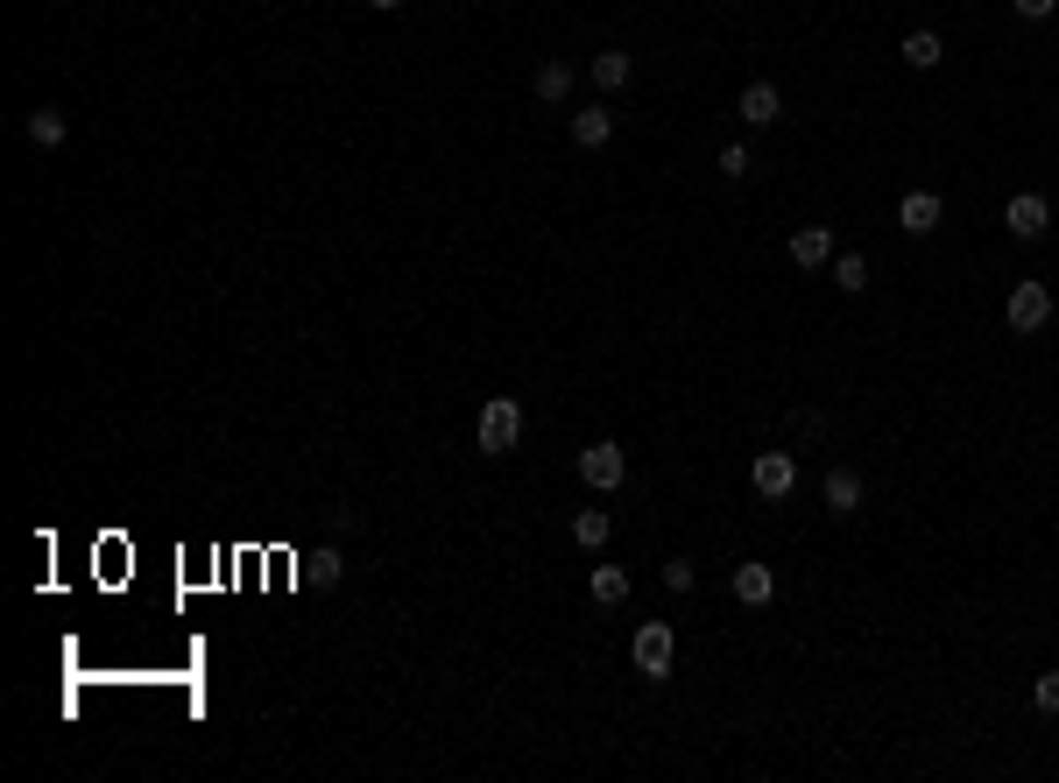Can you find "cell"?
<instances>
[{
	"label": "cell",
	"instance_id": "1",
	"mask_svg": "<svg viewBox=\"0 0 1059 783\" xmlns=\"http://www.w3.org/2000/svg\"><path fill=\"white\" fill-rule=\"evenodd\" d=\"M473 438H481V451H495V459H502V451H516V445H524V402H516V396H488Z\"/></svg>",
	"mask_w": 1059,
	"mask_h": 783
},
{
	"label": "cell",
	"instance_id": "2",
	"mask_svg": "<svg viewBox=\"0 0 1059 783\" xmlns=\"http://www.w3.org/2000/svg\"><path fill=\"white\" fill-rule=\"evenodd\" d=\"M629 656H636V671H643L650 685H664L671 664H678V636H671V622H643L636 642H629Z\"/></svg>",
	"mask_w": 1059,
	"mask_h": 783
},
{
	"label": "cell",
	"instance_id": "3",
	"mask_svg": "<svg viewBox=\"0 0 1059 783\" xmlns=\"http://www.w3.org/2000/svg\"><path fill=\"white\" fill-rule=\"evenodd\" d=\"M579 480H587L593 494H615L622 480H629V451H622L615 438H601V445H587L579 451Z\"/></svg>",
	"mask_w": 1059,
	"mask_h": 783
},
{
	"label": "cell",
	"instance_id": "4",
	"mask_svg": "<svg viewBox=\"0 0 1059 783\" xmlns=\"http://www.w3.org/2000/svg\"><path fill=\"white\" fill-rule=\"evenodd\" d=\"M749 480H756V494H763V502H792V487H798V459H792V451H756Z\"/></svg>",
	"mask_w": 1059,
	"mask_h": 783
},
{
	"label": "cell",
	"instance_id": "5",
	"mask_svg": "<svg viewBox=\"0 0 1059 783\" xmlns=\"http://www.w3.org/2000/svg\"><path fill=\"white\" fill-rule=\"evenodd\" d=\"M1003 318H1010V333H1038V325L1052 318V290L1046 282H1018V290L1003 297Z\"/></svg>",
	"mask_w": 1059,
	"mask_h": 783
},
{
	"label": "cell",
	"instance_id": "6",
	"mask_svg": "<svg viewBox=\"0 0 1059 783\" xmlns=\"http://www.w3.org/2000/svg\"><path fill=\"white\" fill-rule=\"evenodd\" d=\"M735 113L749 120V128H778V120H784V93H778V85H770V79H756V85H742Z\"/></svg>",
	"mask_w": 1059,
	"mask_h": 783
},
{
	"label": "cell",
	"instance_id": "7",
	"mask_svg": "<svg viewBox=\"0 0 1059 783\" xmlns=\"http://www.w3.org/2000/svg\"><path fill=\"white\" fill-rule=\"evenodd\" d=\"M939 219H947V205H939V191H904V205H898V226H904L912 240H926Z\"/></svg>",
	"mask_w": 1059,
	"mask_h": 783
},
{
	"label": "cell",
	"instance_id": "8",
	"mask_svg": "<svg viewBox=\"0 0 1059 783\" xmlns=\"http://www.w3.org/2000/svg\"><path fill=\"white\" fill-rule=\"evenodd\" d=\"M1003 226H1010L1018 240H1038V233L1052 226V213H1046V198H1038V191H1018V198L1003 205Z\"/></svg>",
	"mask_w": 1059,
	"mask_h": 783
},
{
	"label": "cell",
	"instance_id": "9",
	"mask_svg": "<svg viewBox=\"0 0 1059 783\" xmlns=\"http://www.w3.org/2000/svg\"><path fill=\"white\" fill-rule=\"evenodd\" d=\"M819 502H827L833 516H855V508H862V473H855V466H827V487H819Z\"/></svg>",
	"mask_w": 1059,
	"mask_h": 783
},
{
	"label": "cell",
	"instance_id": "10",
	"mask_svg": "<svg viewBox=\"0 0 1059 783\" xmlns=\"http://www.w3.org/2000/svg\"><path fill=\"white\" fill-rule=\"evenodd\" d=\"M735 600L742 607H770V600H778V571L770 565H735Z\"/></svg>",
	"mask_w": 1059,
	"mask_h": 783
},
{
	"label": "cell",
	"instance_id": "11",
	"mask_svg": "<svg viewBox=\"0 0 1059 783\" xmlns=\"http://www.w3.org/2000/svg\"><path fill=\"white\" fill-rule=\"evenodd\" d=\"M573 142L579 148H607V142H615V113H607V107H579L573 113Z\"/></svg>",
	"mask_w": 1059,
	"mask_h": 783
},
{
	"label": "cell",
	"instance_id": "12",
	"mask_svg": "<svg viewBox=\"0 0 1059 783\" xmlns=\"http://www.w3.org/2000/svg\"><path fill=\"white\" fill-rule=\"evenodd\" d=\"M792 262H798V268L833 262V233H827V226H798V233H792Z\"/></svg>",
	"mask_w": 1059,
	"mask_h": 783
},
{
	"label": "cell",
	"instance_id": "13",
	"mask_svg": "<svg viewBox=\"0 0 1059 783\" xmlns=\"http://www.w3.org/2000/svg\"><path fill=\"white\" fill-rule=\"evenodd\" d=\"M573 79H579V71L573 64H558V57H551V64H537V99H544V107H558V99H573Z\"/></svg>",
	"mask_w": 1059,
	"mask_h": 783
},
{
	"label": "cell",
	"instance_id": "14",
	"mask_svg": "<svg viewBox=\"0 0 1059 783\" xmlns=\"http://www.w3.org/2000/svg\"><path fill=\"white\" fill-rule=\"evenodd\" d=\"M607 537H615V516H607V508H579L573 516V544L579 551H601Z\"/></svg>",
	"mask_w": 1059,
	"mask_h": 783
},
{
	"label": "cell",
	"instance_id": "15",
	"mask_svg": "<svg viewBox=\"0 0 1059 783\" xmlns=\"http://www.w3.org/2000/svg\"><path fill=\"white\" fill-rule=\"evenodd\" d=\"M629 50H601V57H593V64H587V79L593 85H601V93H622V85H629Z\"/></svg>",
	"mask_w": 1059,
	"mask_h": 783
},
{
	"label": "cell",
	"instance_id": "16",
	"mask_svg": "<svg viewBox=\"0 0 1059 783\" xmlns=\"http://www.w3.org/2000/svg\"><path fill=\"white\" fill-rule=\"evenodd\" d=\"M22 128H28V142H36V148H64V134H71V120H64V113H57V107H36V113H28V120H22Z\"/></svg>",
	"mask_w": 1059,
	"mask_h": 783
},
{
	"label": "cell",
	"instance_id": "17",
	"mask_svg": "<svg viewBox=\"0 0 1059 783\" xmlns=\"http://www.w3.org/2000/svg\"><path fill=\"white\" fill-rule=\"evenodd\" d=\"M587 593L601 600V607H622V600H629V571H622V565H593Z\"/></svg>",
	"mask_w": 1059,
	"mask_h": 783
},
{
	"label": "cell",
	"instance_id": "18",
	"mask_svg": "<svg viewBox=\"0 0 1059 783\" xmlns=\"http://www.w3.org/2000/svg\"><path fill=\"white\" fill-rule=\"evenodd\" d=\"M939 57H947V43H939L932 28H912V36H904V64H912V71H932Z\"/></svg>",
	"mask_w": 1059,
	"mask_h": 783
},
{
	"label": "cell",
	"instance_id": "19",
	"mask_svg": "<svg viewBox=\"0 0 1059 783\" xmlns=\"http://www.w3.org/2000/svg\"><path fill=\"white\" fill-rule=\"evenodd\" d=\"M833 290L862 297V290H869V262H862V254H833Z\"/></svg>",
	"mask_w": 1059,
	"mask_h": 783
},
{
	"label": "cell",
	"instance_id": "20",
	"mask_svg": "<svg viewBox=\"0 0 1059 783\" xmlns=\"http://www.w3.org/2000/svg\"><path fill=\"white\" fill-rule=\"evenodd\" d=\"M749 170H756L749 142H721V177H749Z\"/></svg>",
	"mask_w": 1059,
	"mask_h": 783
},
{
	"label": "cell",
	"instance_id": "21",
	"mask_svg": "<svg viewBox=\"0 0 1059 783\" xmlns=\"http://www.w3.org/2000/svg\"><path fill=\"white\" fill-rule=\"evenodd\" d=\"M1032 706H1038V713H1059V671H1038L1032 677Z\"/></svg>",
	"mask_w": 1059,
	"mask_h": 783
},
{
	"label": "cell",
	"instance_id": "22",
	"mask_svg": "<svg viewBox=\"0 0 1059 783\" xmlns=\"http://www.w3.org/2000/svg\"><path fill=\"white\" fill-rule=\"evenodd\" d=\"M664 586H671V593H693V586H699L693 558H671V565H664Z\"/></svg>",
	"mask_w": 1059,
	"mask_h": 783
},
{
	"label": "cell",
	"instance_id": "23",
	"mask_svg": "<svg viewBox=\"0 0 1059 783\" xmlns=\"http://www.w3.org/2000/svg\"><path fill=\"white\" fill-rule=\"evenodd\" d=\"M311 571H318L325 586H339V571H347V565H339V551H325V558H311Z\"/></svg>",
	"mask_w": 1059,
	"mask_h": 783
},
{
	"label": "cell",
	"instance_id": "24",
	"mask_svg": "<svg viewBox=\"0 0 1059 783\" xmlns=\"http://www.w3.org/2000/svg\"><path fill=\"white\" fill-rule=\"evenodd\" d=\"M1010 8H1018V14H1024V22H1046V14L1059 8V0H1010Z\"/></svg>",
	"mask_w": 1059,
	"mask_h": 783
},
{
	"label": "cell",
	"instance_id": "25",
	"mask_svg": "<svg viewBox=\"0 0 1059 783\" xmlns=\"http://www.w3.org/2000/svg\"><path fill=\"white\" fill-rule=\"evenodd\" d=\"M368 8H382V14H389V8H402V0H368Z\"/></svg>",
	"mask_w": 1059,
	"mask_h": 783
}]
</instances>
